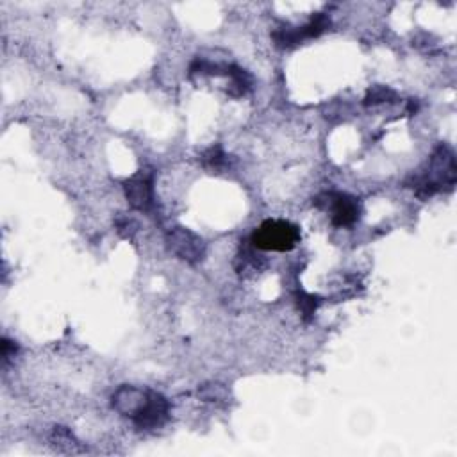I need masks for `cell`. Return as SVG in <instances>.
<instances>
[{
    "instance_id": "7a4b0ae2",
    "label": "cell",
    "mask_w": 457,
    "mask_h": 457,
    "mask_svg": "<svg viewBox=\"0 0 457 457\" xmlns=\"http://www.w3.org/2000/svg\"><path fill=\"white\" fill-rule=\"evenodd\" d=\"M300 228L286 220H265L250 236V243L265 252H289L300 243Z\"/></svg>"
},
{
    "instance_id": "9c48e42d",
    "label": "cell",
    "mask_w": 457,
    "mask_h": 457,
    "mask_svg": "<svg viewBox=\"0 0 457 457\" xmlns=\"http://www.w3.org/2000/svg\"><path fill=\"white\" fill-rule=\"evenodd\" d=\"M320 302H321L320 297H318V295H313V293H307L304 291V289H297V291H295V304H297L302 320H304L305 324H309V321L313 320Z\"/></svg>"
},
{
    "instance_id": "4fadbf2b",
    "label": "cell",
    "mask_w": 457,
    "mask_h": 457,
    "mask_svg": "<svg viewBox=\"0 0 457 457\" xmlns=\"http://www.w3.org/2000/svg\"><path fill=\"white\" fill-rule=\"evenodd\" d=\"M395 99H397V93H395L393 89L388 88V86L377 85L372 86V88L366 92L363 104H365L366 108H370V106H379L384 104V102H395Z\"/></svg>"
},
{
    "instance_id": "8992f818",
    "label": "cell",
    "mask_w": 457,
    "mask_h": 457,
    "mask_svg": "<svg viewBox=\"0 0 457 457\" xmlns=\"http://www.w3.org/2000/svg\"><path fill=\"white\" fill-rule=\"evenodd\" d=\"M150 391L152 389L138 388V386H120L111 397L113 409L120 413L122 416L134 420L145 409V405L149 404Z\"/></svg>"
},
{
    "instance_id": "6da1fadb",
    "label": "cell",
    "mask_w": 457,
    "mask_h": 457,
    "mask_svg": "<svg viewBox=\"0 0 457 457\" xmlns=\"http://www.w3.org/2000/svg\"><path fill=\"white\" fill-rule=\"evenodd\" d=\"M457 181L456 154L449 145H437L429 161L405 181V186L414 191L418 198L434 197L436 193L452 191Z\"/></svg>"
},
{
    "instance_id": "2e32d148",
    "label": "cell",
    "mask_w": 457,
    "mask_h": 457,
    "mask_svg": "<svg viewBox=\"0 0 457 457\" xmlns=\"http://www.w3.org/2000/svg\"><path fill=\"white\" fill-rule=\"evenodd\" d=\"M16 354V345L13 343V341H9L8 338H2V361H4V365H8L9 359L11 357H15Z\"/></svg>"
},
{
    "instance_id": "30bf717a",
    "label": "cell",
    "mask_w": 457,
    "mask_h": 457,
    "mask_svg": "<svg viewBox=\"0 0 457 457\" xmlns=\"http://www.w3.org/2000/svg\"><path fill=\"white\" fill-rule=\"evenodd\" d=\"M201 163L209 172H220L228 166V156L224 152L220 145H213L205 152H202Z\"/></svg>"
},
{
    "instance_id": "5bb4252c",
    "label": "cell",
    "mask_w": 457,
    "mask_h": 457,
    "mask_svg": "<svg viewBox=\"0 0 457 457\" xmlns=\"http://www.w3.org/2000/svg\"><path fill=\"white\" fill-rule=\"evenodd\" d=\"M198 397L204 402H213V404H220V402L228 400V389L220 382H209L198 388Z\"/></svg>"
},
{
    "instance_id": "277c9868",
    "label": "cell",
    "mask_w": 457,
    "mask_h": 457,
    "mask_svg": "<svg viewBox=\"0 0 457 457\" xmlns=\"http://www.w3.org/2000/svg\"><path fill=\"white\" fill-rule=\"evenodd\" d=\"M165 245L170 254L188 265H198L205 257V243L198 234L188 227H172L165 236Z\"/></svg>"
},
{
    "instance_id": "7c38bea8",
    "label": "cell",
    "mask_w": 457,
    "mask_h": 457,
    "mask_svg": "<svg viewBox=\"0 0 457 457\" xmlns=\"http://www.w3.org/2000/svg\"><path fill=\"white\" fill-rule=\"evenodd\" d=\"M50 442L56 449L64 450V452H79V442L66 427H54Z\"/></svg>"
},
{
    "instance_id": "52a82bcc",
    "label": "cell",
    "mask_w": 457,
    "mask_h": 457,
    "mask_svg": "<svg viewBox=\"0 0 457 457\" xmlns=\"http://www.w3.org/2000/svg\"><path fill=\"white\" fill-rule=\"evenodd\" d=\"M170 404L165 397L157 391H150L149 404L134 418V426L141 430H154L163 427L168 421Z\"/></svg>"
},
{
    "instance_id": "8fae6325",
    "label": "cell",
    "mask_w": 457,
    "mask_h": 457,
    "mask_svg": "<svg viewBox=\"0 0 457 457\" xmlns=\"http://www.w3.org/2000/svg\"><path fill=\"white\" fill-rule=\"evenodd\" d=\"M254 250H256V247L250 243V249H243L238 254L234 266H236V272L240 275H249V273H256L261 270V259Z\"/></svg>"
},
{
    "instance_id": "9a60e30c",
    "label": "cell",
    "mask_w": 457,
    "mask_h": 457,
    "mask_svg": "<svg viewBox=\"0 0 457 457\" xmlns=\"http://www.w3.org/2000/svg\"><path fill=\"white\" fill-rule=\"evenodd\" d=\"M117 231L122 238L125 240H131L134 236V233H138V224L131 218H124V220L117 222Z\"/></svg>"
},
{
    "instance_id": "3957f363",
    "label": "cell",
    "mask_w": 457,
    "mask_h": 457,
    "mask_svg": "<svg viewBox=\"0 0 457 457\" xmlns=\"http://www.w3.org/2000/svg\"><path fill=\"white\" fill-rule=\"evenodd\" d=\"M313 204L321 211H327L331 215V222L334 227H352L359 222L363 213L361 202L359 198L352 197L349 193L325 191L320 193L317 198H313Z\"/></svg>"
},
{
    "instance_id": "ba28073f",
    "label": "cell",
    "mask_w": 457,
    "mask_h": 457,
    "mask_svg": "<svg viewBox=\"0 0 457 457\" xmlns=\"http://www.w3.org/2000/svg\"><path fill=\"white\" fill-rule=\"evenodd\" d=\"M228 86L227 95L234 96V99H241L252 89V75L247 70L233 63L231 70H228Z\"/></svg>"
},
{
    "instance_id": "5b68a950",
    "label": "cell",
    "mask_w": 457,
    "mask_h": 457,
    "mask_svg": "<svg viewBox=\"0 0 457 457\" xmlns=\"http://www.w3.org/2000/svg\"><path fill=\"white\" fill-rule=\"evenodd\" d=\"M154 172L150 168H141L124 182V191L129 205L141 213H150L156 205L154 201Z\"/></svg>"
}]
</instances>
